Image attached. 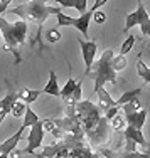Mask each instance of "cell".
<instances>
[{"mask_svg": "<svg viewBox=\"0 0 150 158\" xmlns=\"http://www.w3.org/2000/svg\"><path fill=\"white\" fill-rule=\"evenodd\" d=\"M7 12L12 14V15L20 17L22 20H25V22H36L37 29H39V32H41L44 22L47 20V17L52 15V14L56 15L58 12H61V7H49L47 3L29 0V2H25V3H20L15 9H9Z\"/></svg>", "mask_w": 150, "mask_h": 158, "instance_id": "cell-1", "label": "cell"}, {"mask_svg": "<svg viewBox=\"0 0 150 158\" xmlns=\"http://www.w3.org/2000/svg\"><path fill=\"white\" fill-rule=\"evenodd\" d=\"M0 34L5 42V49L14 52L17 59V64L20 62L19 56V47L25 42L27 39V22L25 20H17V22H9L7 19L0 15Z\"/></svg>", "mask_w": 150, "mask_h": 158, "instance_id": "cell-2", "label": "cell"}, {"mask_svg": "<svg viewBox=\"0 0 150 158\" xmlns=\"http://www.w3.org/2000/svg\"><path fill=\"white\" fill-rule=\"evenodd\" d=\"M115 52L111 49H105L101 57L91 66V71L95 73V93L101 89L106 82H117V73H115L111 61H113ZM89 71V73H91Z\"/></svg>", "mask_w": 150, "mask_h": 158, "instance_id": "cell-3", "label": "cell"}, {"mask_svg": "<svg viewBox=\"0 0 150 158\" xmlns=\"http://www.w3.org/2000/svg\"><path fill=\"white\" fill-rule=\"evenodd\" d=\"M44 126H42V119L36 123L34 126H31L29 130V136H27V146L22 150V153H36V150H39L42 146V140H44Z\"/></svg>", "mask_w": 150, "mask_h": 158, "instance_id": "cell-4", "label": "cell"}, {"mask_svg": "<svg viewBox=\"0 0 150 158\" xmlns=\"http://www.w3.org/2000/svg\"><path fill=\"white\" fill-rule=\"evenodd\" d=\"M81 47V54H83V62H84V76H88L89 71H91V66L95 64V57H96V49H98V44L96 40H83L78 39Z\"/></svg>", "mask_w": 150, "mask_h": 158, "instance_id": "cell-5", "label": "cell"}, {"mask_svg": "<svg viewBox=\"0 0 150 158\" xmlns=\"http://www.w3.org/2000/svg\"><path fill=\"white\" fill-rule=\"evenodd\" d=\"M150 20V15L147 12V9H145V5L142 2H138L137 5V10H133L132 14H128V15L125 17V27H123V31L128 32L130 29L137 27V25H144L145 22Z\"/></svg>", "mask_w": 150, "mask_h": 158, "instance_id": "cell-6", "label": "cell"}, {"mask_svg": "<svg viewBox=\"0 0 150 158\" xmlns=\"http://www.w3.org/2000/svg\"><path fill=\"white\" fill-rule=\"evenodd\" d=\"M69 155V150H67V146L59 140L58 143H54V145H47L44 146L42 150H41V153H37L36 158H56V156H61V158H67Z\"/></svg>", "mask_w": 150, "mask_h": 158, "instance_id": "cell-7", "label": "cell"}, {"mask_svg": "<svg viewBox=\"0 0 150 158\" xmlns=\"http://www.w3.org/2000/svg\"><path fill=\"white\" fill-rule=\"evenodd\" d=\"M24 128H19L17 130V133L15 135H12V136L9 138V140H5L3 143H0V152H2V155H7L9 156L10 153L14 152V150H15V146L19 145V141H20V138H22V135H24Z\"/></svg>", "mask_w": 150, "mask_h": 158, "instance_id": "cell-8", "label": "cell"}, {"mask_svg": "<svg viewBox=\"0 0 150 158\" xmlns=\"http://www.w3.org/2000/svg\"><path fill=\"white\" fill-rule=\"evenodd\" d=\"M95 12H96L95 7H91L88 12H84L83 15H79L78 19H74V25H73V27H76L84 37H88V27H89V22H91L93 14H95Z\"/></svg>", "mask_w": 150, "mask_h": 158, "instance_id": "cell-9", "label": "cell"}, {"mask_svg": "<svg viewBox=\"0 0 150 158\" xmlns=\"http://www.w3.org/2000/svg\"><path fill=\"white\" fill-rule=\"evenodd\" d=\"M123 136H125V140H130L133 143H137V145L140 146H147V140H145L144 133H142L140 130H137V128L133 126H125V131H123Z\"/></svg>", "mask_w": 150, "mask_h": 158, "instance_id": "cell-10", "label": "cell"}, {"mask_svg": "<svg viewBox=\"0 0 150 158\" xmlns=\"http://www.w3.org/2000/svg\"><path fill=\"white\" fill-rule=\"evenodd\" d=\"M145 119H147V111L145 110H140L137 113H132V114L125 116L126 125L137 128V130H140V131H142V128H144V125H145Z\"/></svg>", "mask_w": 150, "mask_h": 158, "instance_id": "cell-11", "label": "cell"}, {"mask_svg": "<svg viewBox=\"0 0 150 158\" xmlns=\"http://www.w3.org/2000/svg\"><path fill=\"white\" fill-rule=\"evenodd\" d=\"M42 93L44 94H49V96H59L61 94V88H59L58 76H56L54 71H49V81H47V84L44 86Z\"/></svg>", "mask_w": 150, "mask_h": 158, "instance_id": "cell-12", "label": "cell"}, {"mask_svg": "<svg viewBox=\"0 0 150 158\" xmlns=\"http://www.w3.org/2000/svg\"><path fill=\"white\" fill-rule=\"evenodd\" d=\"M96 94H98V99H100V108H101V111H105L106 108L117 106V99H113V98L110 96V93H108L105 88L98 89V91H96Z\"/></svg>", "mask_w": 150, "mask_h": 158, "instance_id": "cell-13", "label": "cell"}, {"mask_svg": "<svg viewBox=\"0 0 150 158\" xmlns=\"http://www.w3.org/2000/svg\"><path fill=\"white\" fill-rule=\"evenodd\" d=\"M140 93H142V88H133V89H128V91H125V93H123V94L117 99V106L122 108V106H125V104H128L130 101L138 99Z\"/></svg>", "mask_w": 150, "mask_h": 158, "instance_id": "cell-14", "label": "cell"}, {"mask_svg": "<svg viewBox=\"0 0 150 158\" xmlns=\"http://www.w3.org/2000/svg\"><path fill=\"white\" fill-rule=\"evenodd\" d=\"M39 89H20L19 91V99H22V103H25L27 106H31L34 101H37V98L41 96Z\"/></svg>", "mask_w": 150, "mask_h": 158, "instance_id": "cell-15", "label": "cell"}, {"mask_svg": "<svg viewBox=\"0 0 150 158\" xmlns=\"http://www.w3.org/2000/svg\"><path fill=\"white\" fill-rule=\"evenodd\" d=\"M37 121H39L37 114L34 113V110H32L31 106H27V110H25V113H24V123H22V128H24V130H27V128H31V126L36 125Z\"/></svg>", "mask_w": 150, "mask_h": 158, "instance_id": "cell-16", "label": "cell"}, {"mask_svg": "<svg viewBox=\"0 0 150 158\" xmlns=\"http://www.w3.org/2000/svg\"><path fill=\"white\" fill-rule=\"evenodd\" d=\"M137 74L144 79L147 84H150V67L142 61V59H138V61H137Z\"/></svg>", "mask_w": 150, "mask_h": 158, "instance_id": "cell-17", "label": "cell"}, {"mask_svg": "<svg viewBox=\"0 0 150 158\" xmlns=\"http://www.w3.org/2000/svg\"><path fill=\"white\" fill-rule=\"evenodd\" d=\"M74 86H76V81H74L73 77H69V79L66 81V84L62 86L61 94H59V96H61L64 101H69V99H71V94H73V91H74Z\"/></svg>", "mask_w": 150, "mask_h": 158, "instance_id": "cell-18", "label": "cell"}, {"mask_svg": "<svg viewBox=\"0 0 150 158\" xmlns=\"http://www.w3.org/2000/svg\"><path fill=\"white\" fill-rule=\"evenodd\" d=\"M126 64H128V61H126V56H113V61H111V66H113L115 73H120V71H123L126 67Z\"/></svg>", "mask_w": 150, "mask_h": 158, "instance_id": "cell-19", "label": "cell"}, {"mask_svg": "<svg viewBox=\"0 0 150 158\" xmlns=\"http://www.w3.org/2000/svg\"><path fill=\"white\" fill-rule=\"evenodd\" d=\"M135 40H137V39H135V35L130 34V35L123 40L122 47H120V56H126V54H128V52L133 49V46H135Z\"/></svg>", "mask_w": 150, "mask_h": 158, "instance_id": "cell-20", "label": "cell"}, {"mask_svg": "<svg viewBox=\"0 0 150 158\" xmlns=\"http://www.w3.org/2000/svg\"><path fill=\"white\" fill-rule=\"evenodd\" d=\"M56 19H58V27H73L74 25V19L62 14V12L56 14Z\"/></svg>", "mask_w": 150, "mask_h": 158, "instance_id": "cell-21", "label": "cell"}, {"mask_svg": "<svg viewBox=\"0 0 150 158\" xmlns=\"http://www.w3.org/2000/svg\"><path fill=\"white\" fill-rule=\"evenodd\" d=\"M140 101L138 99H133V101H130L128 104H125V106H122L123 108V113L125 114L123 116H126V114H132V113H137V111H140Z\"/></svg>", "mask_w": 150, "mask_h": 158, "instance_id": "cell-22", "label": "cell"}, {"mask_svg": "<svg viewBox=\"0 0 150 158\" xmlns=\"http://www.w3.org/2000/svg\"><path fill=\"white\" fill-rule=\"evenodd\" d=\"M25 110H27V104L22 103V101H17L15 104H14L12 111H10V114L14 116V118H20V116H24Z\"/></svg>", "mask_w": 150, "mask_h": 158, "instance_id": "cell-23", "label": "cell"}, {"mask_svg": "<svg viewBox=\"0 0 150 158\" xmlns=\"http://www.w3.org/2000/svg\"><path fill=\"white\" fill-rule=\"evenodd\" d=\"M81 88H83V81H78V82H76V86H74L73 94H71V101H73V103H79V101H81V98H83Z\"/></svg>", "mask_w": 150, "mask_h": 158, "instance_id": "cell-24", "label": "cell"}, {"mask_svg": "<svg viewBox=\"0 0 150 158\" xmlns=\"http://www.w3.org/2000/svg\"><path fill=\"white\" fill-rule=\"evenodd\" d=\"M46 40L49 44H56L58 40H61V32L58 29H51V31L46 32Z\"/></svg>", "mask_w": 150, "mask_h": 158, "instance_id": "cell-25", "label": "cell"}, {"mask_svg": "<svg viewBox=\"0 0 150 158\" xmlns=\"http://www.w3.org/2000/svg\"><path fill=\"white\" fill-rule=\"evenodd\" d=\"M110 126H113L115 130H122L123 126H126L125 116H123V114H120V113H118V114H117V116H115V118L110 121Z\"/></svg>", "mask_w": 150, "mask_h": 158, "instance_id": "cell-26", "label": "cell"}, {"mask_svg": "<svg viewBox=\"0 0 150 158\" xmlns=\"http://www.w3.org/2000/svg\"><path fill=\"white\" fill-rule=\"evenodd\" d=\"M118 113H120V108H118V106H113V108H106V110L103 111V116L108 119V123H110L111 119H113L115 116L118 114Z\"/></svg>", "mask_w": 150, "mask_h": 158, "instance_id": "cell-27", "label": "cell"}, {"mask_svg": "<svg viewBox=\"0 0 150 158\" xmlns=\"http://www.w3.org/2000/svg\"><path fill=\"white\" fill-rule=\"evenodd\" d=\"M95 24H105L106 22V14L101 12V10H96L95 14H93V19H91Z\"/></svg>", "mask_w": 150, "mask_h": 158, "instance_id": "cell-28", "label": "cell"}, {"mask_svg": "<svg viewBox=\"0 0 150 158\" xmlns=\"http://www.w3.org/2000/svg\"><path fill=\"white\" fill-rule=\"evenodd\" d=\"M74 9L79 12V15H83L84 12H88V0H76V5Z\"/></svg>", "mask_w": 150, "mask_h": 158, "instance_id": "cell-29", "label": "cell"}, {"mask_svg": "<svg viewBox=\"0 0 150 158\" xmlns=\"http://www.w3.org/2000/svg\"><path fill=\"white\" fill-rule=\"evenodd\" d=\"M120 158H150L147 155V152L142 153V152H133V153H123Z\"/></svg>", "mask_w": 150, "mask_h": 158, "instance_id": "cell-30", "label": "cell"}, {"mask_svg": "<svg viewBox=\"0 0 150 158\" xmlns=\"http://www.w3.org/2000/svg\"><path fill=\"white\" fill-rule=\"evenodd\" d=\"M56 2L59 3V7H73L76 5V0H56Z\"/></svg>", "mask_w": 150, "mask_h": 158, "instance_id": "cell-31", "label": "cell"}, {"mask_svg": "<svg viewBox=\"0 0 150 158\" xmlns=\"http://www.w3.org/2000/svg\"><path fill=\"white\" fill-rule=\"evenodd\" d=\"M140 31H142V34H144L145 37H150V20L145 22L144 25H140Z\"/></svg>", "mask_w": 150, "mask_h": 158, "instance_id": "cell-32", "label": "cell"}, {"mask_svg": "<svg viewBox=\"0 0 150 158\" xmlns=\"http://www.w3.org/2000/svg\"><path fill=\"white\" fill-rule=\"evenodd\" d=\"M106 2H108V0H95V3H93V7H95V10H100V9H101V7H103Z\"/></svg>", "mask_w": 150, "mask_h": 158, "instance_id": "cell-33", "label": "cell"}, {"mask_svg": "<svg viewBox=\"0 0 150 158\" xmlns=\"http://www.w3.org/2000/svg\"><path fill=\"white\" fill-rule=\"evenodd\" d=\"M22 155H24V153H22V150H14V152L12 153H10V155H9V158H20Z\"/></svg>", "mask_w": 150, "mask_h": 158, "instance_id": "cell-34", "label": "cell"}, {"mask_svg": "<svg viewBox=\"0 0 150 158\" xmlns=\"http://www.w3.org/2000/svg\"><path fill=\"white\" fill-rule=\"evenodd\" d=\"M0 2H2L3 5H7V7H9V5H10V2H12V0H0Z\"/></svg>", "mask_w": 150, "mask_h": 158, "instance_id": "cell-35", "label": "cell"}, {"mask_svg": "<svg viewBox=\"0 0 150 158\" xmlns=\"http://www.w3.org/2000/svg\"><path fill=\"white\" fill-rule=\"evenodd\" d=\"M32 2H41V3H46V0H32Z\"/></svg>", "mask_w": 150, "mask_h": 158, "instance_id": "cell-36", "label": "cell"}, {"mask_svg": "<svg viewBox=\"0 0 150 158\" xmlns=\"http://www.w3.org/2000/svg\"><path fill=\"white\" fill-rule=\"evenodd\" d=\"M0 158H9V156H7V155H0Z\"/></svg>", "mask_w": 150, "mask_h": 158, "instance_id": "cell-37", "label": "cell"}, {"mask_svg": "<svg viewBox=\"0 0 150 158\" xmlns=\"http://www.w3.org/2000/svg\"><path fill=\"white\" fill-rule=\"evenodd\" d=\"M0 110H2V99H0Z\"/></svg>", "mask_w": 150, "mask_h": 158, "instance_id": "cell-38", "label": "cell"}, {"mask_svg": "<svg viewBox=\"0 0 150 158\" xmlns=\"http://www.w3.org/2000/svg\"><path fill=\"white\" fill-rule=\"evenodd\" d=\"M147 155H148V156H150V150H148V152H147Z\"/></svg>", "mask_w": 150, "mask_h": 158, "instance_id": "cell-39", "label": "cell"}, {"mask_svg": "<svg viewBox=\"0 0 150 158\" xmlns=\"http://www.w3.org/2000/svg\"><path fill=\"white\" fill-rule=\"evenodd\" d=\"M56 158H61V156H56Z\"/></svg>", "mask_w": 150, "mask_h": 158, "instance_id": "cell-40", "label": "cell"}, {"mask_svg": "<svg viewBox=\"0 0 150 158\" xmlns=\"http://www.w3.org/2000/svg\"><path fill=\"white\" fill-rule=\"evenodd\" d=\"M0 155H2V152H0Z\"/></svg>", "mask_w": 150, "mask_h": 158, "instance_id": "cell-41", "label": "cell"}]
</instances>
